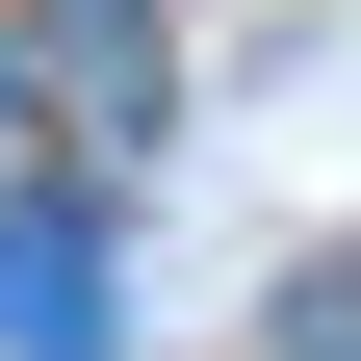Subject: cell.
Wrapping results in <instances>:
<instances>
[{
    "label": "cell",
    "mask_w": 361,
    "mask_h": 361,
    "mask_svg": "<svg viewBox=\"0 0 361 361\" xmlns=\"http://www.w3.org/2000/svg\"><path fill=\"white\" fill-rule=\"evenodd\" d=\"M104 336H129L104 207H78V180H0V361H104Z\"/></svg>",
    "instance_id": "obj_1"
}]
</instances>
